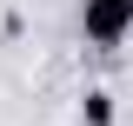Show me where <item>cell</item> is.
Instances as JSON below:
<instances>
[{
  "label": "cell",
  "mask_w": 133,
  "mask_h": 126,
  "mask_svg": "<svg viewBox=\"0 0 133 126\" xmlns=\"http://www.w3.org/2000/svg\"><path fill=\"white\" fill-rule=\"evenodd\" d=\"M80 33L93 40V47H120V40L133 33V0H87Z\"/></svg>",
  "instance_id": "cell-1"
},
{
  "label": "cell",
  "mask_w": 133,
  "mask_h": 126,
  "mask_svg": "<svg viewBox=\"0 0 133 126\" xmlns=\"http://www.w3.org/2000/svg\"><path fill=\"white\" fill-rule=\"evenodd\" d=\"M80 126H113V93H107V86H93V93L80 100Z\"/></svg>",
  "instance_id": "cell-2"
}]
</instances>
